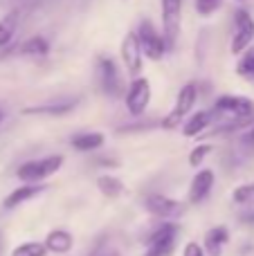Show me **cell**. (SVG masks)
Here are the masks:
<instances>
[{
    "instance_id": "cell-1",
    "label": "cell",
    "mask_w": 254,
    "mask_h": 256,
    "mask_svg": "<svg viewBox=\"0 0 254 256\" xmlns=\"http://www.w3.org/2000/svg\"><path fill=\"white\" fill-rule=\"evenodd\" d=\"M94 70H97L99 90L108 99H120L124 94V81H122V72L117 68L115 58L106 56V54H99L97 63H94Z\"/></svg>"
},
{
    "instance_id": "cell-2",
    "label": "cell",
    "mask_w": 254,
    "mask_h": 256,
    "mask_svg": "<svg viewBox=\"0 0 254 256\" xmlns=\"http://www.w3.org/2000/svg\"><path fill=\"white\" fill-rule=\"evenodd\" d=\"M198 94H200L198 84H194V81L184 84L182 88H180L178 97H176V104H174V108H171V112L166 117H162V128H164V130H174V128H178L182 124V120L194 110V106H196Z\"/></svg>"
},
{
    "instance_id": "cell-3",
    "label": "cell",
    "mask_w": 254,
    "mask_h": 256,
    "mask_svg": "<svg viewBox=\"0 0 254 256\" xmlns=\"http://www.w3.org/2000/svg\"><path fill=\"white\" fill-rule=\"evenodd\" d=\"M212 115H214V120H220V122L250 117L254 115V102L250 97H243V94H220L214 102Z\"/></svg>"
},
{
    "instance_id": "cell-4",
    "label": "cell",
    "mask_w": 254,
    "mask_h": 256,
    "mask_svg": "<svg viewBox=\"0 0 254 256\" xmlns=\"http://www.w3.org/2000/svg\"><path fill=\"white\" fill-rule=\"evenodd\" d=\"M135 32H138V38H140V45H142L144 56L151 58V61H162L164 54L169 52L164 34H160L148 18H142Z\"/></svg>"
},
{
    "instance_id": "cell-5",
    "label": "cell",
    "mask_w": 254,
    "mask_h": 256,
    "mask_svg": "<svg viewBox=\"0 0 254 256\" xmlns=\"http://www.w3.org/2000/svg\"><path fill=\"white\" fill-rule=\"evenodd\" d=\"M61 166H63V155H48V158L32 160V162L20 164L16 176H18V180H22V182H40V180H45V178L54 176Z\"/></svg>"
},
{
    "instance_id": "cell-6",
    "label": "cell",
    "mask_w": 254,
    "mask_h": 256,
    "mask_svg": "<svg viewBox=\"0 0 254 256\" xmlns=\"http://www.w3.org/2000/svg\"><path fill=\"white\" fill-rule=\"evenodd\" d=\"M182 4H184V0H160L162 34H164L169 50H174L178 45L180 27H182Z\"/></svg>"
},
{
    "instance_id": "cell-7",
    "label": "cell",
    "mask_w": 254,
    "mask_h": 256,
    "mask_svg": "<svg viewBox=\"0 0 254 256\" xmlns=\"http://www.w3.org/2000/svg\"><path fill=\"white\" fill-rule=\"evenodd\" d=\"M254 43V18L248 9H236L234 12V34L230 43V52L243 54L250 50Z\"/></svg>"
},
{
    "instance_id": "cell-8",
    "label": "cell",
    "mask_w": 254,
    "mask_h": 256,
    "mask_svg": "<svg viewBox=\"0 0 254 256\" xmlns=\"http://www.w3.org/2000/svg\"><path fill=\"white\" fill-rule=\"evenodd\" d=\"M151 97H153V90H151V81L146 76H135L130 81L128 90H126V108L133 117H142L146 112L148 104H151Z\"/></svg>"
},
{
    "instance_id": "cell-9",
    "label": "cell",
    "mask_w": 254,
    "mask_h": 256,
    "mask_svg": "<svg viewBox=\"0 0 254 256\" xmlns=\"http://www.w3.org/2000/svg\"><path fill=\"white\" fill-rule=\"evenodd\" d=\"M142 204L151 216L160 218V220H176V218H180L184 214L182 202H178L174 198H166L162 194H148Z\"/></svg>"
},
{
    "instance_id": "cell-10",
    "label": "cell",
    "mask_w": 254,
    "mask_h": 256,
    "mask_svg": "<svg viewBox=\"0 0 254 256\" xmlns=\"http://www.w3.org/2000/svg\"><path fill=\"white\" fill-rule=\"evenodd\" d=\"M120 56H122V63H124L126 72L133 76H140L142 66H144V52H142V45H140L138 32H128V34L122 38Z\"/></svg>"
},
{
    "instance_id": "cell-11",
    "label": "cell",
    "mask_w": 254,
    "mask_h": 256,
    "mask_svg": "<svg viewBox=\"0 0 254 256\" xmlns=\"http://www.w3.org/2000/svg\"><path fill=\"white\" fill-rule=\"evenodd\" d=\"M81 104V97H68V99H56V102H48L40 106H30L22 110V115H45V117H63L70 115L76 106Z\"/></svg>"
},
{
    "instance_id": "cell-12",
    "label": "cell",
    "mask_w": 254,
    "mask_h": 256,
    "mask_svg": "<svg viewBox=\"0 0 254 256\" xmlns=\"http://www.w3.org/2000/svg\"><path fill=\"white\" fill-rule=\"evenodd\" d=\"M214 180H216V176L212 168H200L192 178V184H189V202L200 204L202 200H207V196L214 189Z\"/></svg>"
},
{
    "instance_id": "cell-13",
    "label": "cell",
    "mask_w": 254,
    "mask_h": 256,
    "mask_svg": "<svg viewBox=\"0 0 254 256\" xmlns=\"http://www.w3.org/2000/svg\"><path fill=\"white\" fill-rule=\"evenodd\" d=\"M45 191V184H38V182H25L22 186H18V189H14L12 194L4 198V209H16L18 204L27 202V200L36 198L38 194H43Z\"/></svg>"
},
{
    "instance_id": "cell-14",
    "label": "cell",
    "mask_w": 254,
    "mask_h": 256,
    "mask_svg": "<svg viewBox=\"0 0 254 256\" xmlns=\"http://www.w3.org/2000/svg\"><path fill=\"white\" fill-rule=\"evenodd\" d=\"M205 243H202V248H205V252L210 256H220L223 254V248L230 243V232L228 227L218 225V227H212L210 232L205 234Z\"/></svg>"
},
{
    "instance_id": "cell-15",
    "label": "cell",
    "mask_w": 254,
    "mask_h": 256,
    "mask_svg": "<svg viewBox=\"0 0 254 256\" xmlns=\"http://www.w3.org/2000/svg\"><path fill=\"white\" fill-rule=\"evenodd\" d=\"M212 122H214V115H212V110H198V112H194V115L189 117L187 122H184L182 135L184 137H198V135H202V132H205L207 128L212 126Z\"/></svg>"
},
{
    "instance_id": "cell-16",
    "label": "cell",
    "mask_w": 254,
    "mask_h": 256,
    "mask_svg": "<svg viewBox=\"0 0 254 256\" xmlns=\"http://www.w3.org/2000/svg\"><path fill=\"white\" fill-rule=\"evenodd\" d=\"M72 245H74V238L66 230H52L45 236V248L52 254H68L72 250Z\"/></svg>"
},
{
    "instance_id": "cell-17",
    "label": "cell",
    "mask_w": 254,
    "mask_h": 256,
    "mask_svg": "<svg viewBox=\"0 0 254 256\" xmlns=\"http://www.w3.org/2000/svg\"><path fill=\"white\" fill-rule=\"evenodd\" d=\"M20 9H12L9 14H4L0 18V50H4L16 36V30L20 25Z\"/></svg>"
},
{
    "instance_id": "cell-18",
    "label": "cell",
    "mask_w": 254,
    "mask_h": 256,
    "mask_svg": "<svg viewBox=\"0 0 254 256\" xmlns=\"http://www.w3.org/2000/svg\"><path fill=\"white\" fill-rule=\"evenodd\" d=\"M16 52L20 54V56H32V58H36V56H48V52H50V40L45 38V36H30L27 40H22L20 45L16 48Z\"/></svg>"
},
{
    "instance_id": "cell-19",
    "label": "cell",
    "mask_w": 254,
    "mask_h": 256,
    "mask_svg": "<svg viewBox=\"0 0 254 256\" xmlns=\"http://www.w3.org/2000/svg\"><path fill=\"white\" fill-rule=\"evenodd\" d=\"M72 148L81 150V153H88V150H97L104 146V135L102 132H79L70 140Z\"/></svg>"
},
{
    "instance_id": "cell-20",
    "label": "cell",
    "mask_w": 254,
    "mask_h": 256,
    "mask_svg": "<svg viewBox=\"0 0 254 256\" xmlns=\"http://www.w3.org/2000/svg\"><path fill=\"white\" fill-rule=\"evenodd\" d=\"M97 189L102 191L106 198H117V196H122V191H124V184H122V180L115 176H99Z\"/></svg>"
},
{
    "instance_id": "cell-21",
    "label": "cell",
    "mask_w": 254,
    "mask_h": 256,
    "mask_svg": "<svg viewBox=\"0 0 254 256\" xmlns=\"http://www.w3.org/2000/svg\"><path fill=\"white\" fill-rule=\"evenodd\" d=\"M176 248V238H164V240H153L146 243V252L144 256H171Z\"/></svg>"
},
{
    "instance_id": "cell-22",
    "label": "cell",
    "mask_w": 254,
    "mask_h": 256,
    "mask_svg": "<svg viewBox=\"0 0 254 256\" xmlns=\"http://www.w3.org/2000/svg\"><path fill=\"white\" fill-rule=\"evenodd\" d=\"M236 74L248 81H254V48L246 50V52L241 54V61H238V66H236Z\"/></svg>"
},
{
    "instance_id": "cell-23",
    "label": "cell",
    "mask_w": 254,
    "mask_h": 256,
    "mask_svg": "<svg viewBox=\"0 0 254 256\" xmlns=\"http://www.w3.org/2000/svg\"><path fill=\"white\" fill-rule=\"evenodd\" d=\"M45 254H48V248H45V243H38V240L20 243L12 252V256H45Z\"/></svg>"
},
{
    "instance_id": "cell-24",
    "label": "cell",
    "mask_w": 254,
    "mask_h": 256,
    "mask_svg": "<svg viewBox=\"0 0 254 256\" xmlns=\"http://www.w3.org/2000/svg\"><path fill=\"white\" fill-rule=\"evenodd\" d=\"M238 155H241L243 160L252 158L254 155V126L248 128V130L241 132V137H238Z\"/></svg>"
},
{
    "instance_id": "cell-25",
    "label": "cell",
    "mask_w": 254,
    "mask_h": 256,
    "mask_svg": "<svg viewBox=\"0 0 254 256\" xmlns=\"http://www.w3.org/2000/svg\"><path fill=\"white\" fill-rule=\"evenodd\" d=\"M225 0H194V7H196V14L202 18H210L212 14H216L220 7H223Z\"/></svg>"
},
{
    "instance_id": "cell-26",
    "label": "cell",
    "mask_w": 254,
    "mask_h": 256,
    "mask_svg": "<svg viewBox=\"0 0 254 256\" xmlns=\"http://www.w3.org/2000/svg\"><path fill=\"white\" fill-rule=\"evenodd\" d=\"M232 198H234V202H236V204H252V200H254V184H241L232 194Z\"/></svg>"
},
{
    "instance_id": "cell-27",
    "label": "cell",
    "mask_w": 254,
    "mask_h": 256,
    "mask_svg": "<svg viewBox=\"0 0 254 256\" xmlns=\"http://www.w3.org/2000/svg\"><path fill=\"white\" fill-rule=\"evenodd\" d=\"M212 150H214V148H212V144H200V146H196V148L189 153V164H192L194 168L200 166V164L205 162V158L212 153Z\"/></svg>"
},
{
    "instance_id": "cell-28",
    "label": "cell",
    "mask_w": 254,
    "mask_h": 256,
    "mask_svg": "<svg viewBox=\"0 0 254 256\" xmlns=\"http://www.w3.org/2000/svg\"><path fill=\"white\" fill-rule=\"evenodd\" d=\"M156 126H162V120H151V122H135V124H126L120 128V132H142V130H151Z\"/></svg>"
},
{
    "instance_id": "cell-29",
    "label": "cell",
    "mask_w": 254,
    "mask_h": 256,
    "mask_svg": "<svg viewBox=\"0 0 254 256\" xmlns=\"http://www.w3.org/2000/svg\"><path fill=\"white\" fill-rule=\"evenodd\" d=\"M182 256H210L205 252V248H202V245H198V243H187L184 245V250H182Z\"/></svg>"
},
{
    "instance_id": "cell-30",
    "label": "cell",
    "mask_w": 254,
    "mask_h": 256,
    "mask_svg": "<svg viewBox=\"0 0 254 256\" xmlns=\"http://www.w3.org/2000/svg\"><path fill=\"white\" fill-rule=\"evenodd\" d=\"M238 220H241L243 225H254V209H248V212H243L241 216H238Z\"/></svg>"
},
{
    "instance_id": "cell-31",
    "label": "cell",
    "mask_w": 254,
    "mask_h": 256,
    "mask_svg": "<svg viewBox=\"0 0 254 256\" xmlns=\"http://www.w3.org/2000/svg\"><path fill=\"white\" fill-rule=\"evenodd\" d=\"M99 164H104V166H117V162H115V160H106V158H102V160H99Z\"/></svg>"
},
{
    "instance_id": "cell-32",
    "label": "cell",
    "mask_w": 254,
    "mask_h": 256,
    "mask_svg": "<svg viewBox=\"0 0 254 256\" xmlns=\"http://www.w3.org/2000/svg\"><path fill=\"white\" fill-rule=\"evenodd\" d=\"M2 117H4V112H2V110H0V122H2Z\"/></svg>"
},
{
    "instance_id": "cell-33",
    "label": "cell",
    "mask_w": 254,
    "mask_h": 256,
    "mask_svg": "<svg viewBox=\"0 0 254 256\" xmlns=\"http://www.w3.org/2000/svg\"><path fill=\"white\" fill-rule=\"evenodd\" d=\"M0 250H2V240H0Z\"/></svg>"
},
{
    "instance_id": "cell-34",
    "label": "cell",
    "mask_w": 254,
    "mask_h": 256,
    "mask_svg": "<svg viewBox=\"0 0 254 256\" xmlns=\"http://www.w3.org/2000/svg\"><path fill=\"white\" fill-rule=\"evenodd\" d=\"M238 2H248V0H238Z\"/></svg>"
}]
</instances>
